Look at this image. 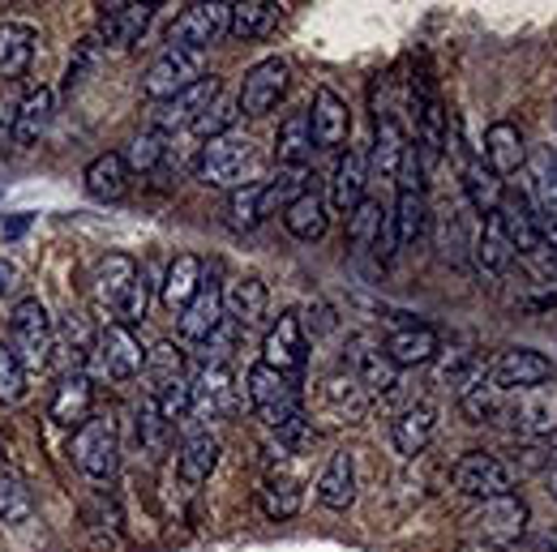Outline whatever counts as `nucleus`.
Wrapping results in <instances>:
<instances>
[{
    "label": "nucleus",
    "mask_w": 557,
    "mask_h": 552,
    "mask_svg": "<svg viewBox=\"0 0 557 552\" xmlns=\"http://www.w3.org/2000/svg\"><path fill=\"white\" fill-rule=\"evenodd\" d=\"M35 48H39V30L30 22H4L0 26V77L17 81L22 73L30 70Z\"/></svg>",
    "instance_id": "nucleus-24"
},
{
    "label": "nucleus",
    "mask_w": 557,
    "mask_h": 552,
    "mask_svg": "<svg viewBox=\"0 0 557 552\" xmlns=\"http://www.w3.org/2000/svg\"><path fill=\"white\" fill-rule=\"evenodd\" d=\"M488 377H493L497 390L519 394V390H532V386L554 381V364L541 351H532V347H510V351L497 355V364L488 368Z\"/></svg>",
    "instance_id": "nucleus-15"
},
{
    "label": "nucleus",
    "mask_w": 557,
    "mask_h": 552,
    "mask_svg": "<svg viewBox=\"0 0 557 552\" xmlns=\"http://www.w3.org/2000/svg\"><path fill=\"white\" fill-rule=\"evenodd\" d=\"M95 283H99L103 304L121 317V326H134V322L146 317L150 283H146V275L138 271L134 258H125V253H108V258L99 262V271H95Z\"/></svg>",
    "instance_id": "nucleus-2"
},
{
    "label": "nucleus",
    "mask_w": 557,
    "mask_h": 552,
    "mask_svg": "<svg viewBox=\"0 0 557 552\" xmlns=\"http://www.w3.org/2000/svg\"><path fill=\"white\" fill-rule=\"evenodd\" d=\"M258 505H262V514L271 518V523H287V518H296L300 514V484L292 480V476H283V472H271L262 488H258Z\"/></svg>",
    "instance_id": "nucleus-41"
},
{
    "label": "nucleus",
    "mask_w": 557,
    "mask_h": 552,
    "mask_svg": "<svg viewBox=\"0 0 557 552\" xmlns=\"http://www.w3.org/2000/svg\"><path fill=\"white\" fill-rule=\"evenodd\" d=\"M305 360H309L305 326H300L296 313H283L278 326H271V335H267V343H262V360H258V364H267V368H275L283 377H292V373L305 368Z\"/></svg>",
    "instance_id": "nucleus-17"
},
{
    "label": "nucleus",
    "mask_w": 557,
    "mask_h": 552,
    "mask_svg": "<svg viewBox=\"0 0 557 552\" xmlns=\"http://www.w3.org/2000/svg\"><path fill=\"white\" fill-rule=\"evenodd\" d=\"M13 283H17V266H13V262H4V258H0V300H4V291H9V287H13Z\"/></svg>",
    "instance_id": "nucleus-56"
},
{
    "label": "nucleus",
    "mask_w": 557,
    "mask_h": 552,
    "mask_svg": "<svg viewBox=\"0 0 557 552\" xmlns=\"http://www.w3.org/2000/svg\"><path fill=\"white\" fill-rule=\"evenodd\" d=\"M313 154V129H309V112H292L275 134V159L283 172H300Z\"/></svg>",
    "instance_id": "nucleus-33"
},
{
    "label": "nucleus",
    "mask_w": 557,
    "mask_h": 552,
    "mask_svg": "<svg viewBox=\"0 0 557 552\" xmlns=\"http://www.w3.org/2000/svg\"><path fill=\"white\" fill-rule=\"evenodd\" d=\"M262 218H267V185H262V180H253V185L227 193V227L253 231Z\"/></svg>",
    "instance_id": "nucleus-43"
},
{
    "label": "nucleus",
    "mask_w": 557,
    "mask_h": 552,
    "mask_svg": "<svg viewBox=\"0 0 557 552\" xmlns=\"http://www.w3.org/2000/svg\"><path fill=\"white\" fill-rule=\"evenodd\" d=\"M26 390H30V368L22 364L13 343H0V403H22Z\"/></svg>",
    "instance_id": "nucleus-48"
},
{
    "label": "nucleus",
    "mask_w": 557,
    "mask_h": 552,
    "mask_svg": "<svg viewBox=\"0 0 557 552\" xmlns=\"http://www.w3.org/2000/svg\"><path fill=\"white\" fill-rule=\"evenodd\" d=\"M463 189H468V202H472V210L476 214H485V218H493L497 214V206H502V176H493L488 172V163L481 159V154H472L468 163H463Z\"/></svg>",
    "instance_id": "nucleus-37"
},
{
    "label": "nucleus",
    "mask_w": 557,
    "mask_h": 552,
    "mask_svg": "<svg viewBox=\"0 0 557 552\" xmlns=\"http://www.w3.org/2000/svg\"><path fill=\"white\" fill-rule=\"evenodd\" d=\"M437 377H442V381H450V386L463 394V390H472V386L485 377V368H481V360H476L472 351H450V355L442 360Z\"/></svg>",
    "instance_id": "nucleus-51"
},
{
    "label": "nucleus",
    "mask_w": 557,
    "mask_h": 552,
    "mask_svg": "<svg viewBox=\"0 0 557 552\" xmlns=\"http://www.w3.org/2000/svg\"><path fill=\"white\" fill-rule=\"evenodd\" d=\"M554 262H557V253H554Z\"/></svg>",
    "instance_id": "nucleus-60"
},
{
    "label": "nucleus",
    "mask_w": 557,
    "mask_h": 552,
    "mask_svg": "<svg viewBox=\"0 0 557 552\" xmlns=\"http://www.w3.org/2000/svg\"><path fill=\"white\" fill-rule=\"evenodd\" d=\"M348 360H351V377L360 381V390L369 399H382V394H391L399 386V368L391 364L386 347L369 343V339H351Z\"/></svg>",
    "instance_id": "nucleus-19"
},
{
    "label": "nucleus",
    "mask_w": 557,
    "mask_h": 552,
    "mask_svg": "<svg viewBox=\"0 0 557 552\" xmlns=\"http://www.w3.org/2000/svg\"><path fill=\"white\" fill-rule=\"evenodd\" d=\"M52 116H57V95L48 86L22 95V108H17V129H13V141L17 146H35L52 129Z\"/></svg>",
    "instance_id": "nucleus-31"
},
{
    "label": "nucleus",
    "mask_w": 557,
    "mask_h": 552,
    "mask_svg": "<svg viewBox=\"0 0 557 552\" xmlns=\"http://www.w3.org/2000/svg\"><path fill=\"white\" fill-rule=\"evenodd\" d=\"M459 552H506V549H497V544H485V540H472V544H463Z\"/></svg>",
    "instance_id": "nucleus-57"
},
{
    "label": "nucleus",
    "mask_w": 557,
    "mask_h": 552,
    "mask_svg": "<svg viewBox=\"0 0 557 552\" xmlns=\"http://www.w3.org/2000/svg\"><path fill=\"white\" fill-rule=\"evenodd\" d=\"M154 9L159 4H138V0H112V4H99V17H95V30L108 48H134L146 26L154 22Z\"/></svg>",
    "instance_id": "nucleus-16"
},
{
    "label": "nucleus",
    "mask_w": 557,
    "mask_h": 552,
    "mask_svg": "<svg viewBox=\"0 0 557 552\" xmlns=\"http://www.w3.org/2000/svg\"><path fill=\"white\" fill-rule=\"evenodd\" d=\"M528 202L536 214H557V154L545 146L528 163Z\"/></svg>",
    "instance_id": "nucleus-35"
},
{
    "label": "nucleus",
    "mask_w": 557,
    "mask_h": 552,
    "mask_svg": "<svg viewBox=\"0 0 557 552\" xmlns=\"http://www.w3.org/2000/svg\"><path fill=\"white\" fill-rule=\"evenodd\" d=\"M219 326H223V291L202 278V291L181 309V339H189V343H207Z\"/></svg>",
    "instance_id": "nucleus-23"
},
{
    "label": "nucleus",
    "mask_w": 557,
    "mask_h": 552,
    "mask_svg": "<svg viewBox=\"0 0 557 552\" xmlns=\"http://www.w3.org/2000/svg\"><path fill=\"white\" fill-rule=\"evenodd\" d=\"M219 90H223L219 77H202V81H194L189 90H181V95L154 103V108H150V125H154V134H172V129H185V125L194 129V121L219 99Z\"/></svg>",
    "instance_id": "nucleus-11"
},
{
    "label": "nucleus",
    "mask_w": 557,
    "mask_h": 552,
    "mask_svg": "<svg viewBox=\"0 0 557 552\" xmlns=\"http://www.w3.org/2000/svg\"><path fill=\"white\" fill-rule=\"evenodd\" d=\"M245 394H249V407L258 412V419L267 428H287L292 419L305 415V403H300V390L292 377H283L267 364H253L249 377H245Z\"/></svg>",
    "instance_id": "nucleus-3"
},
{
    "label": "nucleus",
    "mask_w": 557,
    "mask_h": 552,
    "mask_svg": "<svg viewBox=\"0 0 557 552\" xmlns=\"http://www.w3.org/2000/svg\"><path fill=\"white\" fill-rule=\"evenodd\" d=\"M404 154H408V138H404L399 121L391 112H377V121H373V167L382 176H395Z\"/></svg>",
    "instance_id": "nucleus-39"
},
{
    "label": "nucleus",
    "mask_w": 557,
    "mask_h": 552,
    "mask_svg": "<svg viewBox=\"0 0 557 552\" xmlns=\"http://www.w3.org/2000/svg\"><path fill=\"white\" fill-rule=\"evenodd\" d=\"M168 437H172V424L159 415V407H154L150 399H141V407H138V441H141V450L159 459V454L168 450Z\"/></svg>",
    "instance_id": "nucleus-50"
},
{
    "label": "nucleus",
    "mask_w": 557,
    "mask_h": 552,
    "mask_svg": "<svg viewBox=\"0 0 557 552\" xmlns=\"http://www.w3.org/2000/svg\"><path fill=\"white\" fill-rule=\"evenodd\" d=\"M70 454L82 476H90V480H112L116 467H121V437H116V424L103 419V415H90V419L73 432Z\"/></svg>",
    "instance_id": "nucleus-4"
},
{
    "label": "nucleus",
    "mask_w": 557,
    "mask_h": 552,
    "mask_svg": "<svg viewBox=\"0 0 557 552\" xmlns=\"http://www.w3.org/2000/svg\"><path fill=\"white\" fill-rule=\"evenodd\" d=\"M476 262H481V271H488V275H502V271H510V262H515V249H510V240H506L497 214L485 218V227H481V236H476Z\"/></svg>",
    "instance_id": "nucleus-45"
},
{
    "label": "nucleus",
    "mask_w": 557,
    "mask_h": 552,
    "mask_svg": "<svg viewBox=\"0 0 557 552\" xmlns=\"http://www.w3.org/2000/svg\"><path fill=\"white\" fill-rule=\"evenodd\" d=\"M236 407V381L227 373V364H207L194 381H189V415L185 419H223Z\"/></svg>",
    "instance_id": "nucleus-13"
},
{
    "label": "nucleus",
    "mask_w": 557,
    "mask_h": 552,
    "mask_svg": "<svg viewBox=\"0 0 557 552\" xmlns=\"http://www.w3.org/2000/svg\"><path fill=\"white\" fill-rule=\"evenodd\" d=\"M309 129H313V146L318 150H339L351 134V108L348 99L331 86H318L313 108H309Z\"/></svg>",
    "instance_id": "nucleus-18"
},
{
    "label": "nucleus",
    "mask_w": 557,
    "mask_h": 552,
    "mask_svg": "<svg viewBox=\"0 0 557 552\" xmlns=\"http://www.w3.org/2000/svg\"><path fill=\"white\" fill-rule=\"evenodd\" d=\"M545 552H557V531L554 536H545Z\"/></svg>",
    "instance_id": "nucleus-59"
},
{
    "label": "nucleus",
    "mask_w": 557,
    "mask_h": 552,
    "mask_svg": "<svg viewBox=\"0 0 557 552\" xmlns=\"http://www.w3.org/2000/svg\"><path fill=\"white\" fill-rule=\"evenodd\" d=\"M391 218H395V231H399V249L404 244H420L424 240V227H429V202H424V193L420 189H399Z\"/></svg>",
    "instance_id": "nucleus-42"
},
{
    "label": "nucleus",
    "mask_w": 557,
    "mask_h": 552,
    "mask_svg": "<svg viewBox=\"0 0 557 552\" xmlns=\"http://www.w3.org/2000/svg\"><path fill=\"white\" fill-rule=\"evenodd\" d=\"M382 214H386V210L377 206V202H369V198H364L360 206L351 210V227H348L351 244H364V240H373V236H377V223H382Z\"/></svg>",
    "instance_id": "nucleus-53"
},
{
    "label": "nucleus",
    "mask_w": 557,
    "mask_h": 552,
    "mask_svg": "<svg viewBox=\"0 0 557 552\" xmlns=\"http://www.w3.org/2000/svg\"><path fill=\"white\" fill-rule=\"evenodd\" d=\"M287 61L283 57H267V61H258L253 70L245 73V81H240V116H267L271 108H275L278 99L287 95Z\"/></svg>",
    "instance_id": "nucleus-12"
},
{
    "label": "nucleus",
    "mask_w": 557,
    "mask_h": 552,
    "mask_svg": "<svg viewBox=\"0 0 557 552\" xmlns=\"http://www.w3.org/2000/svg\"><path fill=\"white\" fill-rule=\"evenodd\" d=\"M549 497L557 501V463H554V472H549Z\"/></svg>",
    "instance_id": "nucleus-58"
},
{
    "label": "nucleus",
    "mask_w": 557,
    "mask_h": 552,
    "mask_svg": "<svg viewBox=\"0 0 557 552\" xmlns=\"http://www.w3.org/2000/svg\"><path fill=\"white\" fill-rule=\"evenodd\" d=\"M278 13L283 4L275 0H240V4H227V35L249 43V39H262L278 26Z\"/></svg>",
    "instance_id": "nucleus-27"
},
{
    "label": "nucleus",
    "mask_w": 557,
    "mask_h": 552,
    "mask_svg": "<svg viewBox=\"0 0 557 552\" xmlns=\"http://www.w3.org/2000/svg\"><path fill=\"white\" fill-rule=\"evenodd\" d=\"M442 351L437 335L429 326H399L391 339H386V355L395 368H417V364H429L433 355Z\"/></svg>",
    "instance_id": "nucleus-34"
},
{
    "label": "nucleus",
    "mask_w": 557,
    "mask_h": 552,
    "mask_svg": "<svg viewBox=\"0 0 557 552\" xmlns=\"http://www.w3.org/2000/svg\"><path fill=\"white\" fill-rule=\"evenodd\" d=\"M141 381H146V399L159 403L168 390L185 386V351L176 343H159L146 351V368H141Z\"/></svg>",
    "instance_id": "nucleus-21"
},
{
    "label": "nucleus",
    "mask_w": 557,
    "mask_h": 552,
    "mask_svg": "<svg viewBox=\"0 0 557 552\" xmlns=\"http://www.w3.org/2000/svg\"><path fill=\"white\" fill-rule=\"evenodd\" d=\"M283 227H287L296 240H322L326 227H331V214H326L322 193L305 189L300 198H292V202L283 206Z\"/></svg>",
    "instance_id": "nucleus-32"
},
{
    "label": "nucleus",
    "mask_w": 557,
    "mask_h": 552,
    "mask_svg": "<svg viewBox=\"0 0 557 552\" xmlns=\"http://www.w3.org/2000/svg\"><path fill=\"white\" fill-rule=\"evenodd\" d=\"M86 193L95 198V202H121L125 198V189H129V167H125V154H95L90 163H86Z\"/></svg>",
    "instance_id": "nucleus-26"
},
{
    "label": "nucleus",
    "mask_w": 557,
    "mask_h": 552,
    "mask_svg": "<svg viewBox=\"0 0 557 552\" xmlns=\"http://www.w3.org/2000/svg\"><path fill=\"white\" fill-rule=\"evenodd\" d=\"M35 518V497L30 488L17 480L13 472H0V523L4 527H22Z\"/></svg>",
    "instance_id": "nucleus-47"
},
{
    "label": "nucleus",
    "mask_w": 557,
    "mask_h": 552,
    "mask_svg": "<svg viewBox=\"0 0 557 552\" xmlns=\"http://www.w3.org/2000/svg\"><path fill=\"white\" fill-rule=\"evenodd\" d=\"M168 146H163V134H138L129 141V154H125V167L129 172H154L163 163Z\"/></svg>",
    "instance_id": "nucleus-52"
},
{
    "label": "nucleus",
    "mask_w": 557,
    "mask_h": 552,
    "mask_svg": "<svg viewBox=\"0 0 557 552\" xmlns=\"http://www.w3.org/2000/svg\"><path fill=\"white\" fill-rule=\"evenodd\" d=\"M253 172H258V146L249 134H223V138H214L202 146V159H198V176H202V185L210 189H227V193H236V189H245V185H253Z\"/></svg>",
    "instance_id": "nucleus-1"
},
{
    "label": "nucleus",
    "mask_w": 557,
    "mask_h": 552,
    "mask_svg": "<svg viewBox=\"0 0 557 552\" xmlns=\"http://www.w3.org/2000/svg\"><path fill=\"white\" fill-rule=\"evenodd\" d=\"M488 163V172L493 176H515L523 163H528V150H523V138H519V129L510 125V121H497V125H488L485 134V154H481Z\"/></svg>",
    "instance_id": "nucleus-28"
},
{
    "label": "nucleus",
    "mask_w": 557,
    "mask_h": 552,
    "mask_svg": "<svg viewBox=\"0 0 557 552\" xmlns=\"http://www.w3.org/2000/svg\"><path fill=\"white\" fill-rule=\"evenodd\" d=\"M207 77V52H189V48H163L154 57V65L141 77V95L150 103H163L181 90H189L194 81Z\"/></svg>",
    "instance_id": "nucleus-6"
},
{
    "label": "nucleus",
    "mask_w": 557,
    "mask_h": 552,
    "mask_svg": "<svg viewBox=\"0 0 557 552\" xmlns=\"http://www.w3.org/2000/svg\"><path fill=\"white\" fill-rule=\"evenodd\" d=\"M95 355H99V368L112 381H134V377H141V368H146V347L134 335V326H121V322H112V326L99 330Z\"/></svg>",
    "instance_id": "nucleus-9"
},
{
    "label": "nucleus",
    "mask_w": 557,
    "mask_h": 552,
    "mask_svg": "<svg viewBox=\"0 0 557 552\" xmlns=\"http://www.w3.org/2000/svg\"><path fill=\"white\" fill-rule=\"evenodd\" d=\"M214 467H219V441H214L210 432L189 437V441L181 446V454H176V472H181V480L189 484V488L207 484Z\"/></svg>",
    "instance_id": "nucleus-40"
},
{
    "label": "nucleus",
    "mask_w": 557,
    "mask_h": 552,
    "mask_svg": "<svg viewBox=\"0 0 557 552\" xmlns=\"http://www.w3.org/2000/svg\"><path fill=\"white\" fill-rule=\"evenodd\" d=\"M322 394H326V403L339 412V419H360L364 407H369V394L360 390V381L351 377V373H335V377H326L322 381Z\"/></svg>",
    "instance_id": "nucleus-46"
},
{
    "label": "nucleus",
    "mask_w": 557,
    "mask_h": 552,
    "mask_svg": "<svg viewBox=\"0 0 557 552\" xmlns=\"http://www.w3.org/2000/svg\"><path fill=\"white\" fill-rule=\"evenodd\" d=\"M9 335H13L9 343H13V351L22 355L26 368H44V364L52 360L57 326H52L48 304H44L39 296H30V300H22V304L13 309V317H9Z\"/></svg>",
    "instance_id": "nucleus-5"
},
{
    "label": "nucleus",
    "mask_w": 557,
    "mask_h": 552,
    "mask_svg": "<svg viewBox=\"0 0 557 552\" xmlns=\"http://www.w3.org/2000/svg\"><path fill=\"white\" fill-rule=\"evenodd\" d=\"M497 223H502V231H506V240H510V249H515L519 258H532V253L545 249L541 223H536V210L528 202V193H502Z\"/></svg>",
    "instance_id": "nucleus-20"
},
{
    "label": "nucleus",
    "mask_w": 557,
    "mask_h": 552,
    "mask_svg": "<svg viewBox=\"0 0 557 552\" xmlns=\"http://www.w3.org/2000/svg\"><path fill=\"white\" fill-rule=\"evenodd\" d=\"M17 108H22V99H17L13 90H0V150L13 141V129H17Z\"/></svg>",
    "instance_id": "nucleus-55"
},
{
    "label": "nucleus",
    "mask_w": 557,
    "mask_h": 552,
    "mask_svg": "<svg viewBox=\"0 0 557 552\" xmlns=\"http://www.w3.org/2000/svg\"><path fill=\"white\" fill-rule=\"evenodd\" d=\"M373 253H377V262H395V253H399V231H395V218H391V210L382 214V223H377V236H373Z\"/></svg>",
    "instance_id": "nucleus-54"
},
{
    "label": "nucleus",
    "mask_w": 557,
    "mask_h": 552,
    "mask_svg": "<svg viewBox=\"0 0 557 552\" xmlns=\"http://www.w3.org/2000/svg\"><path fill=\"white\" fill-rule=\"evenodd\" d=\"M90 407H95V390L82 373H65L57 394H52V419L61 428H82L90 419Z\"/></svg>",
    "instance_id": "nucleus-29"
},
{
    "label": "nucleus",
    "mask_w": 557,
    "mask_h": 552,
    "mask_svg": "<svg viewBox=\"0 0 557 552\" xmlns=\"http://www.w3.org/2000/svg\"><path fill=\"white\" fill-rule=\"evenodd\" d=\"M433 428H437V407L433 403H412L408 412L395 419V428H391L395 450L404 459H417V454H424V446L433 441Z\"/></svg>",
    "instance_id": "nucleus-30"
},
{
    "label": "nucleus",
    "mask_w": 557,
    "mask_h": 552,
    "mask_svg": "<svg viewBox=\"0 0 557 552\" xmlns=\"http://www.w3.org/2000/svg\"><path fill=\"white\" fill-rule=\"evenodd\" d=\"M364 180H369V154L360 146H348V154H339L331 176V206L339 214H351L364 202Z\"/></svg>",
    "instance_id": "nucleus-22"
},
{
    "label": "nucleus",
    "mask_w": 557,
    "mask_h": 552,
    "mask_svg": "<svg viewBox=\"0 0 557 552\" xmlns=\"http://www.w3.org/2000/svg\"><path fill=\"white\" fill-rule=\"evenodd\" d=\"M318 501L326 510H348L351 501H356V463H351L348 450L331 454V463H326V472L318 480Z\"/></svg>",
    "instance_id": "nucleus-36"
},
{
    "label": "nucleus",
    "mask_w": 557,
    "mask_h": 552,
    "mask_svg": "<svg viewBox=\"0 0 557 552\" xmlns=\"http://www.w3.org/2000/svg\"><path fill=\"white\" fill-rule=\"evenodd\" d=\"M236 121H240V103L219 95L207 112L194 121V134H198V138H207V141H214V138H223V134H232V129H236Z\"/></svg>",
    "instance_id": "nucleus-49"
},
{
    "label": "nucleus",
    "mask_w": 557,
    "mask_h": 552,
    "mask_svg": "<svg viewBox=\"0 0 557 552\" xmlns=\"http://www.w3.org/2000/svg\"><path fill=\"white\" fill-rule=\"evenodd\" d=\"M455 488L463 497H476V501H488V497H506L515 492V467H506L497 454H485V450H472L455 463L450 472Z\"/></svg>",
    "instance_id": "nucleus-8"
},
{
    "label": "nucleus",
    "mask_w": 557,
    "mask_h": 552,
    "mask_svg": "<svg viewBox=\"0 0 557 552\" xmlns=\"http://www.w3.org/2000/svg\"><path fill=\"white\" fill-rule=\"evenodd\" d=\"M468 523H472V531L485 540V544H515V540H523V531H528V505H523V497H515V492H506V497H488L481 501L472 514H468Z\"/></svg>",
    "instance_id": "nucleus-7"
},
{
    "label": "nucleus",
    "mask_w": 557,
    "mask_h": 552,
    "mask_svg": "<svg viewBox=\"0 0 557 552\" xmlns=\"http://www.w3.org/2000/svg\"><path fill=\"white\" fill-rule=\"evenodd\" d=\"M502 415L528 432V437H554L557 432V386L545 381V386H532V390H519L506 399Z\"/></svg>",
    "instance_id": "nucleus-10"
},
{
    "label": "nucleus",
    "mask_w": 557,
    "mask_h": 552,
    "mask_svg": "<svg viewBox=\"0 0 557 552\" xmlns=\"http://www.w3.org/2000/svg\"><path fill=\"white\" fill-rule=\"evenodd\" d=\"M227 30V4H214V0H198V4H185L181 17L172 22V43L168 48H189V52H207L210 43Z\"/></svg>",
    "instance_id": "nucleus-14"
},
{
    "label": "nucleus",
    "mask_w": 557,
    "mask_h": 552,
    "mask_svg": "<svg viewBox=\"0 0 557 552\" xmlns=\"http://www.w3.org/2000/svg\"><path fill=\"white\" fill-rule=\"evenodd\" d=\"M202 291V258H194V253H181L172 266H168V275H163V304L168 309H185L194 296Z\"/></svg>",
    "instance_id": "nucleus-38"
},
{
    "label": "nucleus",
    "mask_w": 557,
    "mask_h": 552,
    "mask_svg": "<svg viewBox=\"0 0 557 552\" xmlns=\"http://www.w3.org/2000/svg\"><path fill=\"white\" fill-rule=\"evenodd\" d=\"M223 313L236 322V326H258L262 317H267V283L253 275H240L232 278L227 287H223Z\"/></svg>",
    "instance_id": "nucleus-25"
},
{
    "label": "nucleus",
    "mask_w": 557,
    "mask_h": 552,
    "mask_svg": "<svg viewBox=\"0 0 557 552\" xmlns=\"http://www.w3.org/2000/svg\"><path fill=\"white\" fill-rule=\"evenodd\" d=\"M459 407L468 415V424H493V419H502V407H506V390H497L493 386V377H481L472 390H463L459 394Z\"/></svg>",
    "instance_id": "nucleus-44"
}]
</instances>
